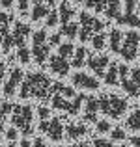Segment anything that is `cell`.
I'll list each match as a JSON object with an SVG mask.
<instances>
[{"mask_svg":"<svg viewBox=\"0 0 140 147\" xmlns=\"http://www.w3.org/2000/svg\"><path fill=\"white\" fill-rule=\"evenodd\" d=\"M137 13L140 15V2H137Z\"/></svg>","mask_w":140,"mask_h":147,"instance_id":"7dc6e473","label":"cell"},{"mask_svg":"<svg viewBox=\"0 0 140 147\" xmlns=\"http://www.w3.org/2000/svg\"><path fill=\"white\" fill-rule=\"evenodd\" d=\"M50 9H56V2L54 0H43L41 4H34L32 11H30V19L32 21H41L49 15Z\"/></svg>","mask_w":140,"mask_h":147,"instance_id":"ac0fdd59","label":"cell"},{"mask_svg":"<svg viewBox=\"0 0 140 147\" xmlns=\"http://www.w3.org/2000/svg\"><path fill=\"white\" fill-rule=\"evenodd\" d=\"M32 60L36 61L37 65H45L49 61V56H50V47L47 43V34L45 28H39V30H34L32 32Z\"/></svg>","mask_w":140,"mask_h":147,"instance_id":"52a82bcc","label":"cell"},{"mask_svg":"<svg viewBox=\"0 0 140 147\" xmlns=\"http://www.w3.org/2000/svg\"><path fill=\"white\" fill-rule=\"evenodd\" d=\"M110 130H112V125H110V121H108V119H97V121H95V132L108 134Z\"/></svg>","mask_w":140,"mask_h":147,"instance_id":"4dcf8cb0","label":"cell"},{"mask_svg":"<svg viewBox=\"0 0 140 147\" xmlns=\"http://www.w3.org/2000/svg\"><path fill=\"white\" fill-rule=\"evenodd\" d=\"M120 73V86L129 97L140 95V67H129L127 63L118 65Z\"/></svg>","mask_w":140,"mask_h":147,"instance_id":"5b68a950","label":"cell"},{"mask_svg":"<svg viewBox=\"0 0 140 147\" xmlns=\"http://www.w3.org/2000/svg\"><path fill=\"white\" fill-rule=\"evenodd\" d=\"M84 2V0H75V4H82Z\"/></svg>","mask_w":140,"mask_h":147,"instance_id":"c3c4849f","label":"cell"},{"mask_svg":"<svg viewBox=\"0 0 140 147\" xmlns=\"http://www.w3.org/2000/svg\"><path fill=\"white\" fill-rule=\"evenodd\" d=\"M37 117H39V121H43V119H49L50 117V108H47L41 104L39 108H37Z\"/></svg>","mask_w":140,"mask_h":147,"instance_id":"8d00e7d4","label":"cell"},{"mask_svg":"<svg viewBox=\"0 0 140 147\" xmlns=\"http://www.w3.org/2000/svg\"><path fill=\"white\" fill-rule=\"evenodd\" d=\"M88 132H90V127L86 125V121H67V125H65L67 140H79V138L86 136Z\"/></svg>","mask_w":140,"mask_h":147,"instance_id":"2e32d148","label":"cell"},{"mask_svg":"<svg viewBox=\"0 0 140 147\" xmlns=\"http://www.w3.org/2000/svg\"><path fill=\"white\" fill-rule=\"evenodd\" d=\"M69 147H92V144H90V142H79V144L69 145Z\"/></svg>","mask_w":140,"mask_h":147,"instance_id":"ee69618b","label":"cell"},{"mask_svg":"<svg viewBox=\"0 0 140 147\" xmlns=\"http://www.w3.org/2000/svg\"><path fill=\"white\" fill-rule=\"evenodd\" d=\"M84 100H86V95L77 93L71 86L54 82V91H52V97L49 99V102L52 110H60L64 115H77L82 110Z\"/></svg>","mask_w":140,"mask_h":147,"instance_id":"6da1fadb","label":"cell"},{"mask_svg":"<svg viewBox=\"0 0 140 147\" xmlns=\"http://www.w3.org/2000/svg\"><path fill=\"white\" fill-rule=\"evenodd\" d=\"M107 39H108V37H107L105 32H97L95 36L90 39V43H92V47L95 50H103L105 47H107Z\"/></svg>","mask_w":140,"mask_h":147,"instance_id":"83f0119b","label":"cell"},{"mask_svg":"<svg viewBox=\"0 0 140 147\" xmlns=\"http://www.w3.org/2000/svg\"><path fill=\"white\" fill-rule=\"evenodd\" d=\"M22 78H24L22 69L21 67H11L10 71L6 73V78H4V82H2V93L6 95V97H13L15 93H19Z\"/></svg>","mask_w":140,"mask_h":147,"instance_id":"30bf717a","label":"cell"},{"mask_svg":"<svg viewBox=\"0 0 140 147\" xmlns=\"http://www.w3.org/2000/svg\"><path fill=\"white\" fill-rule=\"evenodd\" d=\"M54 91V82L45 73H24V78L19 88L21 99H37L41 102L49 100Z\"/></svg>","mask_w":140,"mask_h":147,"instance_id":"7a4b0ae2","label":"cell"},{"mask_svg":"<svg viewBox=\"0 0 140 147\" xmlns=\"http://www.w3.org/2000/svg\"><path fill=\"white\" fill-rule=\"evenodd\" d=\"M7 147H19V145L15 144V142H10V144H7Z\"/></svg>","mask_w":140,"mask_h":147,"instance_id":"f6af8a7d","label":"cell"},{"mask_svg":"<svg viewBox=\"0 0 140 147\" xmlns=\"http://www.w3.org/2000/svg\"><path fill=\"white\" fill-rule=\"evenodd\" d=\"M71 84L73 88H77V90H84V91H95L101 88V80L97 78L95 75H90V73H75V75H71Z\"/></svg>","mask_w":140,"mask_h":147,"instance_id":"8fae6325","label":"cell"},{"mask_svg":"<svg viewBox=\"0 0 140 147\" xmlns=\"http://www.w3.org/2000/svg\"><path fill=\"white\" fill-rule=\"evenodd\" d=\"M32 147H50V145L45 142V138L37 136V138H34V142H32Z\"/></svg>","mask_w":140,"mask_h":147,"instance_id":"f35d334b","label":"cell"},{"mask_svg":"<svg viewBox=\"0 0 140 147\" xmlns=\"http://www.w3.org/2000/svg\"><path fill=\"white\" fill-rule=\"evenodd\" d=\"M118 65H120V61H110V63H108L107 71H105V76H103V80H105V84H107V86H112V88H118L120 86Z\"/></svg>","mask_w":140,"mask_h":147,"instance_id":"d6986e66","label":"cell"},{"mask_svg":"<svg viewBox=\"0 0 140 147\" xmlns=\"http://www.w3.org/2000/svg\"><path fill=\"white\" fill-rule=\"evenodd\" d=\"M75 15H79V13H77V9H75V6H71L69 2H62L60 4V7H58L60 24H65V22L75 21Z\"/></svg>","mask_w":140,"mask_h":147,"instance_id":"ffe728a7","label":"cell"},{"mask_svg":"<svg viewBox=\"0 0 140 147\" xmlns=\"http://www.w3.org/2000/svg\"><path fill=\"white\" fill-rule=\"evenodd\" d=\"M15 6H17V9H19L21 15H26V13H28L30 0H15Z\"/></svg>","mask_w":140,"mask_h":147,"instance_id":"836d02e7","label":"cell"},{"mask_svg":"<svg viewBox=\"0 0 140 147\" xmlns=\"http://www.w3.org/2000/svg\"><path fill=\"white\" fill-rule=\"evenodd\" d=\"M0 6L6 7V9H11L15 6V0H0Z\"/></svg>","mask_w":140,"mask_h":147,"instance_id":"ab89813d","label":"cell"},{"mask_svg":"<svg viewBox=\"0 0 140 147\" xmlns=\"http://www.w3.org/2000/svg\"><path fill=\"white\" fill-rule=\"evenodd\" d=\"M4 134H6V138H7L10 142H15V140L19 138V130L15 129V127H10V129H6V132H4Z\"/></svg>","mask_w":140,"mask_h":147,"instance_id":"74e56055","label":"cell"},{"mask_svg":"<svg viewBox=\"0 0 140 147\" xmlns=\"http://www.w3.org/2000/svg\"><path fill=\"white\" fill-rule=\"evenodd\" d=\"M62 119L64 117H49L39 121V132L45 134L52 142H62L65 136V127L62 123Z\"/></svg>","mask_w":140,"mask_h":147,"instance_id":"9c48e42d","label":"cell"},{"mask_svg":"<svg viewBox=\"0 0 140 147\" xmlns=\"http://www.w3.org/2000/svg\"><path fill=\"white\" fill-rule=\"evenodd\" d=\"M60 39H62V34L56 32V34H52V36L47 37V43H49L50 49H52V47H58V45H60Z\"/></svg>","mask_w":140,"mask_h":147,"instance_id":"d590c367","label":"cell"},{"mask_svg":"<svg viewBox=\"0 0 140 147\" xmlns=\"http://www.w3.org/2000/svg\"><path fill=\"white\" fill-rule=\"evenodd\" d=\"M97 115H99V102H97V97H86L82 104V121L86 123H95Z\"/></svg>","mask_w":140,"mask_h":147,"instance_id":"e0dca14e","label":"cell"},{"mask_svg":"<svg viewBox=\"0 0 140 147\" xmlns=\"http://www.w3.org/2000/svg\"><path fill=\"white\" fill-rule=\"evenodd\" d=\"M73 52H75V45H73L71 41H65V43L58 45V54H60L62 58H65V60L73 58Z\"/></svg>","mask_w":140,"mask_h":147,"instance_id":"f1b7e54d","label":"cell"},{"mask_svg":"<svg viewBox=\"0 0 140 147\" xmlns=\"http://www.w3.org/2000/svg\"><path fill=\"white\" fill-rule=\"evenodd\" d=\"M138 56H140V49H138Z\"/></svg>","mask_w":140,"mask_h":147,"instance_id":"816d5d0a","label":"cell"},{"mask_svg":"<svg viewBox=\"0 0 140 147\" xmlns=\"http://www.w3.org/2000/svg\"><path fill=\"white\" fill-rule=\"evenodd\" d=\"M47 67H49V71L52 73V75L60 76V78H64V76L69 75V71H71V63H69L65 58H62L60 54H54V56H49V61H47Z\"/></svg>","mask_w":140,"mask_h":147,"instance_id":"9a60e30c","label":"cell"},{"mask_svg":"<svg viewBox=\"0 0 140 147\" xmlns=\"http://www.w3.org/2000/svg\"><path fill=\"white\" fill-rule=\"evenodd\" d=\"M13 22H15V19L11 17L10 13H4V11H0V39H2L4 36H7V34H10Z\"/></svg>","mask_w":140,"mask_h":147,"instance_id":"d4e9b609","label":"cell"},{"mask_svg":"<svg viewBox=\"0 0 140 147\" xmlns=\"http://www.w3.org/2000/svg\"><path fill=\"white\" fill-rule=\"evenodd\" d=\"M11 37H13V45L15 47H24L26 41H28V37L32 36V28H30V24H26V22H21V21H15L13 26H11L10 30Z\"/></svg>","mask_w":140,"mask_h":147,"instance_id":"4fadbf2b","label":"cell"},{"mask_svg":"<svg viewBox=\"0 0 140 147\" xmlns=\"http://www.w3.org/2000/svg\"><path fill=\"white\" fill-rule=\"evenodd\" d=\"M108 134H110V142H123L127 138L125 130H123L122 127H112V130Z\"/></svg>","mask_w":140,"mask_h":147,"instance_id":"d6a6232c","label":"cell"},{"mask_svg":"<svg viewBox=\"0 0 140 147\" xmlns=\"http://www.w3.org/2000/svg\"><path fill=\"white\" fill-rule=\"evenodd\" d=\"M67 147H69V145H67Z\"/></svg>","mask_w":140,"mask_h":147,"instance_id":"db71d44e","label":"cell"},{"mask_svg":"<svg viewBox=\"0 0 140 147\" xmlns=\"http://www.w3.org/2000/svg\"><path fill=\"white\" fill-rule=\"evenodd\" d=\"M19 147H32V142H30L28 138H22L21 144H19Z\"/></svg>","mask_w":140,"mask_h":147,"instance_id":"7bdbcfd3","label":"cell"},{"mask_svg":"<svg viewBox=\"0 0 140 147\" xmlns=\"http://www.w3.org/2000/svg\"><path fill=\"white\" fill-rule=\"evenodd\" d=\"M62 2H69V0H62Z\"/></svg>","mask_w":140,"mask_h":147,"instance_id":"681fc988","label":"cell"},{"mask_svg":"<svg viewBox=\"0 0 140 147\" xmlns=\"http://www.w3.org/2000/svg\"><path fill=\"white\" fill-rule=\"evenodd\" d=\"M58 32L62 34V36H65L67 39H75L77 36H79V22L71 21V22H65V24L60 26V30Z\"/></svg>","mask_w":140,"mask_h":147,"instance_id":"484cf974","label":"cell"},{"mask_svg":"<svg viewBox=\"0 0 140 147\" xmlns=\"http://www.w3.org/2000/svg\"><path fill=\"white\" fill-rule=\"evenodd\" d=\"M88 9L95 11V13H105V7H107V0H84Z\"/></svg>","mask_w":140,"mask_h":147,"instance_id":"f546056e","label":"cell"},{"mask_svg":"<svg viewBox=\"0 0 140 147\" xmlns=\"http://www.w3.org/2000/svg\"><path fill=\"white\" fill-rule=\"evenodd\" d=\"M58 22H60L58 9H50L49 15L45 17V26H47V28H54V26H58Z\"/></svg>","mask_w":140,"mask_h":147,"instance_id":"1f68e13d","label":"cell"},{"mask_svg":"<svg viewBox=\"0 0 140 147\" xmlns=\"http://www.w3.org/2000/svg\"><path fill=\"white\" fill-rule=\"evenodd\" d=\"M15 58H17V61H21V63H30L32 60V50H30L28 47H19L17 50H15Z\"/></svg>","mask_w":140,"mask_h":147,"instance_id":"4316f807","label":"cell"},{"mask_svg":"<svg viewBox=\"0 0 140 147\" xmlns=\"http://www.w3.org/2000/svg\"><path fill=\"white\" fill-rule=\"evenodd\" d=\"M90 50H88L84 45H80V47H77L75 49V52H73V58H71V67H75V69H80V67H84L86 65V60H88V56H90Z\"/></svg>","mask_w":140,"mask_h":147,"instance_id":"7402d4cb","label":"cell"},{"mask_svg":"<svg viewBox=\"0 0 140 147\" xmlns=\"http://www.w3.org/2000/svg\"><path fill=\"white\" fill-rule=\"evenodd\" d=\"M30 2H32V6H34V4H41L43 0H30Z\"/></svg>","mask_w":140,"mask_h":147,"instance_id":"bcb514c9","label":"cell"},{"mask_svg":"<svg viewBox=\"0 0 140 147\" xmlns=\"http://www.w3.org/2000/svg\"><path fill=\"white\" fill-rule=\"evenodd\" d=\"M122 2H123V0H107L105 15H107L108 19H114V21H118V19L122 17V13H123V9H122Z\"/></svg>","mask_w":140,"mask_h":147,"instance_id":"603a6c76","label":"cell"},{"mask_svg":"<svg viewBox=\"0 0 140 147\" xmlns=\"http://www.w3.org/2000/svg\"><path fill=\"white\" fill-rule=\"evenodd\" d=\"M120 24L140 28V15L137 13V0H123V13L118 19Z\"/></svg>","mask_w":140,"mask_h":147,"instance_id":"7c38bea8","label":"cell"},{"mask_svg":"<svg viewBox=\"0 0 140 147\" xmlns=\"http://www.w3.org/2000/svg\"><path fill=\"white\" fill-rule=\"evenodd\" d=\"M0 147H7V145H0Z\"/></svg>","mask_w":140,"mask_h":147,"instance_id":"f907efd6","label":"cell"},{"mask_svg":"<svg viewBox=\"0 0 140 147\" xmlns=\"http://www.w3.org/2000/svg\"><path fill=\"white\" fill-rule=\"evenodd\" d=\"M10 119L11 127H15L22 138H28L34 132V108L30 104H15Z\"/></svg>","mask_w":140,"mask_h":147,"instance_id":"277c9868","label":"cell"},{"mask_svg":"<svg viewBox=\"0 0 140 147\" xmlns=\"http://www.w3.org/2000/svg\"><path fill=\"white\" fill-rule=\"evenodd\" d=\"M105 30V22L101 19H97L95 15L82 11L79 13V39L82 43H88L97 32H103Z\"/></svg>","mask_w":140,"mask_h":147,"instance_id":"8992f818","label":"cell"},{"mask_svg":"<svg viewBox=\"0 0 140 147\" xmlns=\"http://www.w3.org/2000/svg\"><path fill=\"white\" fill-rule=\"evenodd\" d=\"M125 129L133 130V132H140V106H137L125 119Z\"/></svg>","mask_w":140,"mask_h":147,"instance_id":"cb8c5ba5","label":"cell"},{"mask_svg":"<svg viewBox=\"0 0 140 147\" xmlns=\"http://www.w3.org/2000/svg\"><path fill=\"white\" fill-rule=\"evenodd\" d=\"M122 147H127V145H122Z\"/></svg>","mask_w":140,"mask_h":147,"instance_id":"f5cc1de1","label":"cell"},{"mask_svg":"<svg viewBox=\"0 0 140 147\" xmlns=\"http://www.w3.org/2000/svg\"><path fill=\"white\" fill-rule=\"evenodd\" d=\"M108 63H110V58L107 56V54H90L86 60V65L90 67V71L93 75L97 76V78H103L105 76V71H107Z\"/></svg>","mask_w":140,"mask_h":147,"instance_id":"5bb4252c","label":"cell"},{"mask_svg":"<svg viewBox=\"0 0 140 147\" xmlns=\"http://www.w3.org/2000/svg\"><path fill=\"white\" fill-rule=\"evenodd\" d=\"M4 78H6V63L0 60V84L4 82Z\"/></svg>","mask_w":140,"mask_h":147,"instance_id":"60d3db41","label":"cell"},{"mask_svg":"<svg viewBox=\"0 0 140 147\" xmlns=\"http://www.w3.org/2000/svg\"><path fill=\"white\" fill-rule=\"evenodd\" d=\"M97 102H99V112H103L107 117L110 119H120L123 117V114L129 108V102L127 99L120 97L118 93H110V91H105L97 97Z\"/></svg>","mask_w":140,"mask_h":147,"instance_id":"3957f363","label":"cell"},{"mask_svg":"<svg viewBox=\"0 0 140 147\" xmlns=\"http://www.w3.org/2000/svg\"><path fill=\"white\" fill-rule=\"evenodd\" d=\"M129 142H131V145H133V147H140V134H138V136H133Z\"/></svg>","mask_w":140,"mask_h":147,"instance_id":"b9f144b4","label":"cell"},{"mask_svg":"<svg viewBox=\"0 0 140 147\" xmlns=\"http://www.w3.org/2000/svg\"><path fill=\"white\" fill-rule=\"evenodd\" d=\"M108 39H107V45L108 49L112 50L114 54H120V49H122V41H123V32L120 28H112L110 34H108Z\"/></svg>","mask_w":140,"mask_h":147,"instance_id":"44dd1931","label":"cell"},{"mask_svg":"<svg viewBox=\"0 0 140 147\" xmlns=\"http://www.w3.org/2000/svg\"><path fill=\"white\" fill-rule=\"evenodd\" d=\"M138 49H140V34L137 30H129L123 32V41H122V49H120V56L125 61H133L138 56Z\"/></svg>","mask_w":140,"mask_h":147,"instance_id":"ba28073f","label":"cell"},{"mask_svg":"<svg viewBox=\"0 0 140 147\" xmlns=\"http://www.w3.org/2000/svg\"><path fill=\"white\" fill-rule=\"evenodd\" d=\"M92 147H114V142L105 140V138H95L92 142Z\"/></svg>","mask_w":140,"mask_h":147,"instance_id":"e575fe53","label":"cell"}]
</instances>
